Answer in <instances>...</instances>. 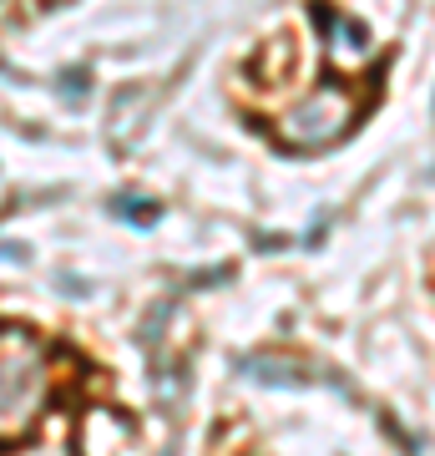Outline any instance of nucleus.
Wrapping results in <instances>:
<instances>
[{
  "label": "nucleus",
  "mask_w": 435,
  "mask_h": 456,
  "mask_svg": "<svg viewBox=\"0 0 435 456\" xmlns=\"http://www.w3.org/2000/svg\"><path fill=\"white\" fill-rule=\"evenodd\" d=\"M51 401V350L26 325H0V446L36 431Z\"/></svg>",
  "instance_id": "nucleus-1"
},
{
  "label": "nucleus",
  "mask_w": 435,
  "mask_h": 456,
  "mask_svg": "<svg viewBox=\"0 0 435 456\" xmlns=\"http://www.w3.org/2000/svg\"><path fill=\"white\" fill-rule=\"evenodd\" d=\"M359 117V92L344 82H324L314 86L304 102H294L289 112L278 117V142L299 147V152H314V147L339 142L344 132L355 127Z\"/></svg>",
  "instance_id": "nucleus-2"
},
{
  "label": "nucleus",
  "mask_w": 435,
  "mask_h": 456,
  "mask_svg": "<svg viewBox=\"0 0 435 456\" xmlns=\"http://www.w3.org/2000/svg\"><path fill=\"white\" fill-rule=\"evenodd\" d=\"M314 16H319V26H324V41H329V61H334V71H365V66L375 61L370 31H365L359 20L339 16V11H329V5H319Z\"/></svg>",
  "instance_id": "nucleus-3"
},
{
  "label": "nucleus",
  "mask_w": 435,
  "mask_h": 456,
  "mask_svg": "<svg viewBox=\"0 0 435 456\" xmlns=\"http://www.w3.org/2000/svg\"><path fill=\"white\" fill-rule=\"evenodd\" d=\"M248 375H289V386H299V380H304V370H294V365H284V360H254V365H248Z\"/></svg>",
  "instance_id": "nucleus-4"
}]
</instances>
